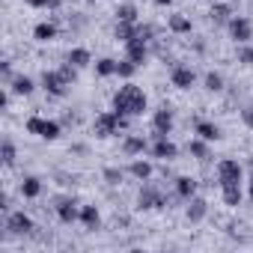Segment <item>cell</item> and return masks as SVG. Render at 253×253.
<instances>
[{
	"instance_id": "1",
	"label": "cell",
	"mask_w": 253,
	"mask_h": 253,
	"mask_svg": "<svg viewBox=\"0 0 253 253\" xmlns=\"http://www.w3.org/2000/svg\"><path fill=\"white\" fill-rule=\"evenodd\" d=\"M113 110L122 113V116H140V113L146 110V92H143L137 84L128 81L125 86L116 89V95H113Z\"/></svg>"
},
{
	"instance_id": "2",
	"label": "cell",
	"mask_w": 253,
	"mask_h": 253,
	"mask_svg": "<svg viewBox=\"0 0 253 253\" xmlns=\"http://www.w3.org/2000/svg\"><path fill=\"white\" fill-rule=\"evenodd\" d=\"M119 128H128V116H122V113H116V110H107V113H98L95 116V122H92V131H95V137H113Z\"/></svg>"
},
{
	"instance_id": "3",
	"label": "cell",
	"mask_w": 253,
	"mask_h": 253,
	"mask_svg": "<svg viewBox=\"0 0 253 253\" xmlns=\"http://www.w3.org/2000/svg\"><path fill=\"white\" fill-rule=\"evenodd\" d=\"M24 128H27V134H36L42 140H57L60 137V122L45 119V116H30Z\"/></svg>"
},
{
	"instance_id": "4",
	"label": "cell",
	"mask_w": 253,
	"mask_h": 253,
	"mask_svg": "<svg viewBox=\"0 0 253 253\" xmlns=\"http://www.w3.org/2000/svg\"><path fill=\"white\" fill-rule=\"evenodd\" d=\"M241 176H244V170H241L238 161L223 158V161L217 164V182H220V185H241Z\"/></svg>"
},
{
	"instance_id": "5",
	"label": "cell",
	"mask_w": 253,
	"mask_h": 253,
	"mask_svg": "<svg viewBox=\"0 0 253 253\" xmlns=\"http://www.w3.org/2000/svg\"><path fill=\"white\" fill-rule=\"evenodd\" d=\"M42 86L48 89V95H54V98H63V95L69 92V86H72V84H69V81H66L60 72H45V75H42Z\"/></svg>"
},
{
	"instance_id": "6",
	"label": "cell",
	"mask_w": 253,
	"mask_h": 253,
	"mask_svg": "<svg viewBox=\"0 0 253 253\" xmlns=\"http://www.w3.org/2000/svg\"><path fill=\"white\" fill-rule=\"evenodd\" d=\"M149 152H152V158H161V161H173V158L179 155V146H176L173 140H167L164 134H155V143L149 146Z\"/></svg>"
},
{
	"instance_id": "7",
	"label": "cell",
	"mask_w": 253,
	"mask_h": 253,
	"mask_svg": "<svg viewBox=\"0 0 253 253\" xmlns=\"http://www.w3.org/2000/svg\"><path fill=\"white\" fill-rule=\"evenodd\" d=\"M229 36H232L238 45H244V42H250V39H253V24H250L247 18L235 15V18H229Z\"/></svg>"
},
{
	"instance_id": "8",
	"label": "cell",
	"mask_w": 253,
	"mask_h": 253,
	"mask_svg": "<svg viewBox=\"0 0 253 253\" xmlns=\"http://www.w3.org/2000/svg\"><path fill=\"white\" fill-rule=\"evenodd\" d=\"M137 206L140 209H146V211H155V209H164L167 206V200H164V194L158 191V188H143L140 191V197H137Z\"/></svg>"
},
{
	"instance_id": "9",
	"label": "cell",
	"mask_w": 253,
	"mask_h": 253,
	"mask_svg": "<svg viewBox=\"0 0 253 253\" xmlns=\"http://www.w3.org/2000/svg\"><path fill=\"white\" fill-rule=\"evenodd\" d=\"M125 57H128L131 63H137V66H143V63H146V57H149L146 39H143V36H134V39H128V42H125Z\"/></svg>"
},
{
	"instance_id": "10",
	"label": "cell",
	"mask_w": 253,
	"mask_h": 253,
	"mask_svg": "<svg viewBox=\"0 0 253 253\" xmlns=\"http://www.w3.org/2000/svg\"><path fill=\"white\" fill-rule=\"evenodd\" d=\"M170 81H173L176 89H191V86L197 84V75H194V69H188V66H173Z\"/></svg>"
},
{
	"instance_id": "11",
	"label": "cell",
	"mask_w": 253,
	"mask_h": 253,
	"mask_svg": "<svg viewBox=\"0 0 253 253\" xmlns=\"http://www.w3.org/2000/svg\"><path fill=\"white\" fill-rule=\"evenodd\" d=\"M6 229H9L12 235H27V232H33V220H30L24 211H12V214L6 217Z\"/></svg>"
},
{
	"instance_id": "12",
	"label": "cell",
	"mask_w": 253,
	"mask_h": 253,
	"mask_svg": "<svg viewBox=\"0 0 253 253\" xmlns=\"http://www.w3.org/2000/svg\"><path fill=\"white\" fill-rule=\"evenodd\" d=\"M152 128H155V134H164V137L173 131V110H170V107L155 110V116H152Z\"/></svg>"
},
{
	"instance_id": "13",
	"label": "cell",
	"mask_w": 253,
	"mask_h": 253,
	"mask_svg": "<svg viewBox=\"0 0 253 253\" xmlns=\"http://www.w3.org/2000/svg\"><path fill=\"white\" fill-rule=\"evenodd\" d=\"M146 149H149V143H146V137H140V134H128V137L122 140V152L131 155V158H134V155H143Z\"/></svg>"
},
{
	"instance_id": "14",
	"label": "cell",
	"mask_w": 253,
	"mask_h": 253,
	"mask_svg": "<svg viewBox=\"0 0 253 253\" xmlns=\"http://www.w3.org/2000/svg\"><path fill=\"white\" fill-rule=\"evenodd\" d=\"M206 214H209V203H206L203 197L194 194V197L188 200V220H191V223H200Z\"/></svg>"
},
{
	"instance_id": "15",
	"label": "cell",
	"mask_w": 253,
	"mask_h": 253,
	"mask_svg": "<svg viewBox=\"0 0 253 253\" xmlns=\"http://www.w3.org/2000/svg\"><path fill=\"white\" fill-rule=\"evenodd\" d=\"M194 131H197V137H203V140H209V143L220 140V128H217L214 122H209V119H200V122L194 125Z\"/></svg>"
},
{
	"instance_id": "16",
	"label": "cell",
	"mask_w": 253,
	"mask_h": 253,
	"mask_svg": "<svg viewBox=\"0 0 253 253\" xmlns=\"http://www.w3.org/2000/svg\"><path fill=\"white\" fill-rule=\"evenodd\" d=\"M57 217H60L63 223H75V220H81V209H78L72 200H66V203L57 206Z\"/></svg>"
},
{
	"instance_id": "17",
	"label": "cell",
	"mask_w": 253,
	"mask_h": 253,
	"mask_svg": "<svg viewBox=\"0 0 253 253\" xmlns=\"http://www.w3.org/2000/svg\"><path fill=\"white\" fill-rule=\"evenodd\" d=\"M81 223H84L89 232H95V229H98V223H101L98 209H95V206H84V209H81Z\"/></svg>"
},
{
	"instance_id": "18",
	"label": "cell",
	"mask_w": 253,
	"mask_h": 253,
	"mask_svg": "<svg viewBox=\"0 0 253 253\" xmlns=\"http://www.w3.org/2000/svg\"><path fill=\"white\" fill-rule=\"evenodd\" d=\"M137 27L140 24H131V21H116V30H113V36L125 45V42H128V39H134L137 36Z\"/></svg>"
},
{
	"instance_id": "19",
	"label": "cell",
	"mask_w": 253,
	"mask_h": 253,
	"mask_svg": "<svg viewBox=\"0 0 253 253\" xmlns=\"http://www.w3.org/2000/svg\"><path fill=\"white\" fill-rule=\"evenodd\" d=\"M9 89H12L15 95H30V92H33V78H27V75H15V78L9 81Z\"/></svg>"
},
{
	"instance_id": "20",
	"label": "cell",
	"mask_w": 253,
	"mask_h": 253,
	"mask_svg": "<svg viewBox=\"0 0 253 253\" xmlns=\"http://www.w3.org/2000/svg\"><path fill=\"white\" fill-rule=\"evenodd\" d=\"M194 194H197V182H194L191 176H179V179H176V197L191 200Z\"/></svg>"
},
{
	"instance_id": "21",
	"label": "cell",
	"mask_w": 253,
	"mask_h": 253,
	"mask_svg": "<svg viewBox=\"0 0 253 253\" xmlns=\"http://www.w3.org/2000/svg\"><path fill=\"white\" fill-rule=\"evenodd\" d=\"M128 173H131L134 179L146 182V179L152 176V164H149V161H140V158H134V161H131V167H128Z\"/></svg>"
},
{
	"instance_id": "22",
	"label": "cell",
	"mask_w": 253,
	"mask_h": 253,
	"mask_svg": "<svg viewBox=\"0 0 253 253\" xmlns=\"http://www.w3.org/2000/svg\"><path fill=\"white\" fill-rule=\"evenodd\" d=\"M66 60H69L72 66H78V69H84V66H89V63H92V57H89V51H86V48H72Z\"/></svg>"
},
{
	"instance_id": "23",
	"label": "cell",
	"mask_w": 253,
	"mask_h": 253,
	"mask_svg": "<svg viewBox=\"0 0 253 253\" xmlns=\"http://www.w3.org/2000/svg\"><path fill=\"white\" fill-rule=\"evenodd\" d=\"M21 194H24L27 200H36V197L42 194V182H39L36 176H27V179L21 182Z\"/></svg>"
},
{
	"instance_id": "24",
	"label": "cell",
	"mask_w": 253,
	"mask_h": 253,
	"mask_svg": "<svg viewBox=\"0 0 253 253\" xmlns=\"http://www.w3.org/2000/svg\"><path fill=\"white\" fill-rule=\"evenodd\" d=\"M137 6L134 3H122V6H116V21H131V24H137Z\"/></svg>"
},
{
	"instance_id": "25",
	"label": "cell",
	"mask_w": 253,
	"mask_h": 253,
	"mask_svg": "<svg viewBox=\"0 0 253 253\" xmlns=\"http://www.w3.org/2000/svg\"><path fill=\"white\" fill-rule=\"evenodd\" d=\"M226 206H241V185H220Z\"/></svg>"
},
{
	"instance_id": "26",
	"label": "cell",
	"mask_w": 253,
	"mask_h": 253,
	"mask_svg": "<svg viewBox=\"0 0 253 253\" xmlns=\"http://www.w3.org/2000/svg\"><path fill=\"white\" fill-rule=\"evenodd\" d=\"M33 36H36L39 42H51V39L57 36V27H54V24H48V21H42V24H36V27H33Z\"/></svg>"
},
{
	"instance_id": "27",
	"label": "cell",
	"mask_w": 253,
	"mask_h": 253,
	"mask_svg": "<svg viewBox=\"0 0 253 253\" xmlns=\"http://www.w3.org/2000/svg\"><path fill=\"white\" fill-rule=\"evenodd\" d=\"M95 75H98V78H110V75H116V60H110V57L98 60V63H95Z\"/></svg>"
},
{
	"instance_id": "28",
	"label": "cell",
	"mask_w": 253,
	"mask_h": 253,
	"mask_svg": "<svg viewBox=\"0 0 253 253\" xmlns=\"http://www.w3.org/2000/svg\"><path fill=\"white\" fill-rule=\"evenodd\" d=\"M188 152H191L194 158H209V140H203V137L191 140V143H188Z\"/></svg>"
},
{
	"instance_id": "29",
	"label": "cell",
	"mask_w": 253,
	"mask_h": 253,
	"mask_svg": "<svg viewBox=\"0 0 253 253\" xmlns=\"http://www.w3.org/2000/svg\"><path fill=\"white\" fill-rule=\"evenodd\" d=\"M170 30L179 33V36H185V33H191V21H188L185 15H173V18H170Z\"/></svg>"
},
{
	"instance_id": "30",
	"label": "cell",
	"mask_w": 253,
	"mask_h": 253,
	"mask_svg": "<svg viewBox=\"0 0 253 253\" xmlns=\"http://www.w3.org/2000/svg\"><path fill=\"white\" fill-rule=\"evenodd\" d=\"M134 72H137V63H131L128 57H125L122 63H116V75H119V78H125V81H128Z\"/></svg>"
},
{
	"instance_id": "31",
	"label": "cell",
	"mask_w": 253,
	"mask_h": 253,
	"mask_svg": "<svg viewBox=\"0 0 253 253\" xmlns=\"http://www.w3.org/2000/svg\"><path fill=\"white\" fill-rule=\"evenodd\" d=\"M206 89H209V92H220V89H223V78H220L217 72H209V75H206Z\"/></svg>"
},
{
	"instance_id": "32",
	"label": "cell",
	"mask_w": 253,
	"mask_h": 253,
	"mask_svg": "<svg viewBox=\"0 0 253 253\" xmlns=\"http://www.w3.org/2000/svg\"><path fill=\"white\" fill-rule=\"evenodd\" d=\"M15 158H18L15 143H12V140H3V164H6V167H12V164H15Z\"/></svg>"
},
{
	"instance_id": "33",
	"label": "cell",
	"mask_w": 253,
	"mask_h": 253,
	"mask_svg": "<svg viewBox=\"0 0 253 253\" xmlns=\"http://www.w3.org/2000/svg\"><path fill=\"white\" fill-rule=\"evenodd\" d=\"M122 176H125V173H122L119 167H104V182H107V185H119Z\"/></svg>"
},
{
	"instance_id": "34",
	"label": "cell",
	"mask_w": 253,
	"mask_h": 253,
	"mask_svg": "<svg viewBox=\"0 0 253 253\" xmlns=\"http://www.w3.org/2000/svg\"><path fill=\"white\" fill-rule=\"evenodd\" d=\"M238 63H244V66H253V48L244 42V45H238Z\"/></svg>"
},
{
	"instance_id": "35",
	"label": "cell",
	"mask_w": 253,
	"mask_h": 253,
	"mask_svg": "<svg viewBox=\"0 0 253 253\" xmlns=\"http://www.w3.org/2000/svg\"><path fill=\"white\" fill-rule=\"evenodd\" d=\"M30 6H36V9H42V6H51V9H57L60 6V0H27Z\"/></svg>"
},
{
	"instance_id": "36",
	"label": "cell",
	"mask_w": 253,
	"mask_h": 253,
	"mask_svg": "<svg viewBox=\"0 0 253 253\" xmlns=\"http://www.w3.org/2000/svg\"><path fill=\"white\" fill-rule=\"evenodd\" d=\"M211 18H214V21H226V18H229V9H226V6H214V9H211Z\"/></svg>"
},
{
	"instance_id": "37",
	"label": "cell",
	"mask_w": 253,
	"mask_h": 253,
	"mask_svg": "<svg viewBox=\"0 0 253 253\" xmlns=\"http://www.w3.org/2000/svg\"><path fill=\"white\" fill-rule=\"evenodd\" d=\"M0 72H3L6 81H12V69H9V63H0Z\"/></svg>"
},
{
	"instance_id": "38",
	"label": "cell",
	"mask_w": 253,
	"mask_h": 253,
	"mask_svg": "<svg viewBox=\"0 0 253 253\" xmlns=\"http://www.w3.org/2000/svg\"><path fill=\"white\" fill-rule=\"evenodd\" d=\"M244 119H247V122L253 125V110H244Z\"/></svg>"
},
{
	"instance_id": "39",
	"label": "cell",
	"mask_w": 253,
	"mask_h": 253,
	"mask_svg": "<svg viewBox=\"0 0 253 253\" xmlns=\"http://www.w3.org/2000/svg\"><path fill=\"white\" fill-rule=\"evenodd\" d=\"M155 3H158V6H170V0H155Z\"/></svg>"
},
{
	"instance_id": "40",
	"label": "cell",
	"mask_w": 253,
	"mask_h": 253,
	"mask_svg": "<svg viewBox=\"0 0 253 253\" xmlns=\"http://www.w3.org/2000/svg\"><path fill=\"white\" fill-rule=\"evenodd\" d=\"M250 200H253V182H250Z\"/></svg>"
},
{
	"instance_id": "41",
	"label": "cell",
	"mask_w": 253,
	"mask_h": 253,
	"mask_svg": "<svg viewBox=\"0 0 253 253\" xmlns=\"http://www.w3.org/2000/svg\"><path fill=\"white\" fill-rule=\"evenodd\" d=\"M214 3H223V0H214Z\"/></svg>"
}]
</instances>
